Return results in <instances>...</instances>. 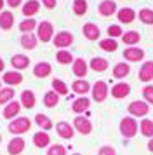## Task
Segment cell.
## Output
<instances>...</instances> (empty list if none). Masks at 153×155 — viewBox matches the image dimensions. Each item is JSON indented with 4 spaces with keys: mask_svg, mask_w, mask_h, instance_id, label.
Here are the masks:
<instances>
[{
    "mask_svg": "<svg viewBox=\"0 0 153 155\" xmlns=\"http://www.w3.org/2000/svg\"><path fill=\"white\" fill-rule=\"evenodd\" d=\"M138 133H139V124L136 122L134 117H124L120 120V134L124 136L125 140L134 138Z\"/></svg>",
    "mask_w": 153,
    "mask_h": 155,
    "instance_id": "6da1fadb",
    "label": "cell"
},
{
    "mask_svg": "<svg viewBox=\"0 0 153 155\" xmlns=\"http://www.w3.org/2000/svg\"><path fill=\"white\" fill-rule=\"evenodd\" d=\"M30 127H31V120L28 119V117H18V119H14L11 124H9V133L12 134H24L30 131Z\"/></svg>",
    "mask_w": 153,
    "mask_h": 155,
    "instance_id": "7a4b0ae2",
    "label": "cell"
},
{
    "mask_svg": "<svg viewBox=\"0 0 153 155\" xmlns=\"http://www.w3.org/2000/svg\"><path fill=\"white\" fill-rule=\"evenodd\" d=\"M127 110H129V113L134 115V117H145V115H148V112H150V106H148L146 101H132L131 105L127 106Z\"/></svg>",
    "mask_w": 153,
    "mask_h": 155,
    "instance_id": "3957f363",
    "label": "cell"
},
{
    "mask_svg": "<svg viewBox=\"0 0 153 155\" xmlns=\"http://www.w3.org/2000/svg\"><path fill=\"white\" fill-rule=\"evenodd\" d=\"M106 96H108V85L104 84L103 80H97L94 84V87H92V98H94V101L103 103L106 99Z\"/></svg>",
    "mask_w": 153,
    "mask_h": 155,
    "instance_id": "277c9868",
    "label": "cell"
},
{
    "mask_svg": "<svg viewBox=\"0 0 153 155\" xmlns=\"http://www.w3.org/2000/svg\"><path fill=\"white\" fill-rule=\"evenodd\" d=\"M73 129L75 131H78L80 134H90V131H92V124H90L89 119H85V117H75V120H73Z\"/></svg>",
    "mask_w": 153,
    "mask_h": 155,
    "instance_id": "5b68a950",
    "label": "cell"
},
{
    "mask_svg": "<svg viewBox=\"0 0 153 155\" xmlns=\"http://www.w3.org/2000/svg\"><path fill=\"white\" fill-rule=\"evenodd\" d=\"M52 31H54V28H52L50 23L49 21H42L40 25H38V31H37L38 40H42V42H49V40L52 38Z\"/></svg>",
    "mask_w": 153,
    "mask_h": 155,
    "instance_id": "8992f818",
    "label": "cell"
},
{
    "mask_svg": "<svg viewBox=\"0 0 153 155\" xmlns=\"http://www.w3.org/2000/svg\"><path fill=\"white\" fill-rule=\"evenodd\" d=\"M56 133H57V136H61L63 140H71L75 136V129L68 122H57L56 124Z\"/></svg>",
    "mask_w": 153,
    "mask_h": 155,
    "instance_id": "52a82bcc",
    "label": "cell"
},
{
    "mask_svg": "<svg viewBox=\"0 0 153 155\" xmlns=\"http://www.w3.org/2000/svg\"><path fill=\"white\" fill-rule=\"evenodd\" d=\"M71 44H73V35H71L70 31H59V33L54 37V45L59 47V49L68 47V45H71Z\"/></svg>",
    "mask_w": 153,
    "mask_h": 155,
    "instance_id": "ba28073f",
    "label": "cell"
},
{
    "mask_svg": "<svg viewBox=\"0 0 153 155\" xmlns=\"http://www.w3.org/2000/svg\"><path fill=\"white\" fill-rule=\"evenodd\" d=\"M129 92H131V85L127 84V82H118V84H115L111 87V96L117 98V99L125 98Z\"/></svg>",
    "mask_w": 153,
    "mask_h": 155,
    "instance_id": "9c48e42d",
    "label": "cell"
},
{
    "mask_svg": "<svg viewBox=\"0 0 153 155\" xmlns=\"http://www.w3.org/2000/svg\"><path fill=\"white\" fill-rule=\"evenodd\" d=\"M124 58L127 59V61H141L143 58H145V51L139 49V47H127V49L124 51Z\"/></svg>",
    "mask_w": 153,
    "mask_h": 155,
    "instance_id": "30bf717a",
    "label": "cell"
},
{
    "mask_svg": "<svg viewBox=\"0 0 153 155\" xmlns=\"http://www.w3.org/2000/svg\"><path fill=\"white\" fill-rule=\"evenodd\" d=\"M97 11H99L101 16H113L117 12V2H113V0H103L99 4Z\"/></svg>",
    "mask_w": 153,
    "mask_h": 155,
    "instance_id": "8fae6325",
    "label": "cell"
},
{
    "mask_svg": "<svg viewBox=\"0 0 153 155\" xmlns=\"http://www.w3.org/2000/svg\"><path fill=\"white\" fill-rule=\"evenodd\" d=\"M117 18L120 23H124V25H129V23H132L134 19H136V11L131 7H124L120 9L117 12Z\"/></svg>",
    "mask_w": 153,
    "mask_h": 155,
    "instance_id": "7c38bea8",
    "label": "cell"
},
{
    "mask_svg": "<svg viewBox=\"0 0 153 155\" xmlns=\"http://www.w3.org/2000/svg\"><path fill=\"white\" fill-rule=\"evenodd\" d=\"M82 33H83V37H85L87 40H97L101 31H99V28H97L94 23H85L83 28H82Z\"/></svg>",
    "mask_w": 153,
    "mask_h": 155,
    "instance_id": "4fadbf2b",
    "label": "cell"
},
{
    "mask_svg": "<svg viewBox=\"0 0 153 155\" xmlns=\"http://www.w3.org/2000/svg\"><path fill=\"white\" fill-rule=\"evenodd\" d=\"M23 150H24V140L23 138H14L7 145V152L11 155H19L23 153Z\"/></svg>",
    "mask_w": 153,
    "mask_h": 155,
    "instance_id": "5bb4252c",
    "label": "cell"
},
{
    "mask_svg": "<svg viewBox=\"0 0 153 155\" xmlns=\"http://www.w3.org/2000/svg\"><path fill=\"white\" fill-rule=\"evenodd\" d=\"M139 80L141 82H150L153 80V61H146L141 70H139Z\"/></svg>",
    "mask_w": 153,
    "mask_h": 155,
    "instance_id": "9a60e30c",
    "label": "cell"
},
{
    "mask_svg": "<svg viewBox=\"0 0 153 155\" xmlns=\"http://www.w3.org/2000/svg\"><path fill=\"white\" fill-rule=\"evenodd\" d=\"M87 70H89V66H87V63H85V59L78 58V59L73 61V73H75L78 78L85 77V75H87Z\"/></svg>",
    "mask_w": 153,
    "mask_h": 155,
    "instance_id": "2e32d148",
    "label": "cell"
},
{
    "mask_svg": "<svg viewBox=\"0 0 153 155\" xmlns=\"http://www.w3.org/2000/svg\"><path fill=\"white\" fill-rule=\"evenodd\" d=\"M33 143H35L37 148H45V147H49V143H50V136H49L45 131L35 133L33 134Z\"/></svg>",
    "mask_w": 153,
    "mask_h": 155,
    "instance_id": "e0dca14e",
    "label": "cell"
},
{
    "mask_svg": "<svg viewBox=\"0 0 153 155\" xmlns=\"http://www.w3.org/2000/svg\"><path fill=\"white\" fill-rule=\"evenodd\" d=\"M11 63H12L14 68L24 70V68H28V64H30V58L24 56V54H14L12 59H11Z\"/></svg>",
    "mask_w": 153,
    "mask_h": 155,
    "instance_id": "ac0fdd59",
    "label": "cell"
},
{
    "mask_svg": "<svg viewBox=\"0 0 153 155\" xmlns=\"http://www.w3.org/2000/svg\"><path fill=\"white\" fill-rule=\"evenodd\" d=\"M14 25V16L11 11H4L0 12V28L2 30H11Z\"/></svg>",
    "mask_w": 153,
    "mask_h": 155,
    "instance_id": "d6986e66",
    "label": "cell"
},
{
    "mask_svg": "<svg viewBox=\"0 0 153 155\" xmlns=\"http://www.w3.org/2000/svg\"><path fill=\"white\" fill-rule=\"evenodd\" d=\"M71 89H73L76 94H87V92L90 91V85L85 78H78V80H75V82L71 84Z\"/></svg>",
    "mask_w": 153,
    "mask_h": 155,
    "instance_id": "ffe728a7",
    "label": "cell"
},
{
    "mask_svg": "<svg viewBox=\"0 0 153 155\" xmlns=\"http://www.w3.org/2000/svg\"><path fill=\"white\" fill-rule=\"evenodd\" d=\"M50 71H52V66L49 63H38V64H35V68H33L35 77H38V78H45Z\"/></svg>",
    "mask_w": 153,
    "mask_h": 155,
    "instance_id": "44dd1931",
    "label": "cell"
},
{
    "mask_svg": "<svg viewBox=\"0 0 153 155\" xmlns=\"http://www.w3.org/2000/svg\"><path fill=\"white\" fill-rule=\"evenodd\" d=\"M35 122H37V126L44 129L45 133H47L49 129H52V120L49 119L47 115H44V113H37L35 115Z\"/></svg>",
    "mask_w": 153,
    "mask_h": 155,
    "instance_id": "7402d4cb",
    "label": "cell"
},
{
    "mask_svg": "<svg viewBox=\"0 0 153 155\" xmlns=\"http://www.w3.org/2000/svg\"><path fill=\"white\" fill-rule=\"evenodd\" d=\"M131 73V66L127 63H118L113 66V77L115 78H124Z\"/></svg>",
    "mask_w": 153,
    "mask_h": 155,
    "instance_id": "603a6c76",
    "label": "cell"
},
{
    "mask_svg": "<svg viewBox=\"0 0 153 155\" xmlns=\"http://www.w3.org/2000/svg\"><path fill=\"white\" fill-rule=\"evenodd\" d=\"M89 106H90V101L87 98H78V99L73 101L71 110L75 113H82V112H85V110H89Z\"/></svg>",
    "mask_w": 153,
    "mask_h": 155,
    "instance_id": "cb8c5ba5",
    "label": "cell"
},
{
    "mask_svg": "<svg viewBox=\"0 0 153 155\" xmlns=\"http://www.w3.org/2000/svg\"><path fill=\"white\" fill-rule=\"evenodd\" d=\"M19 108H21V105L18 103V101H11V103H7V106L4 108V117H5V119H12V117H16V115L19 113Z\"/></svg>",
    "mask_w": 153,
    "mask_h": 155,
    "instance_id": "d4e9b609",
    "label": "cell"
},
{
    "mask_svg": "<svg viewBox=\"0 0 153 155\" xmlns=\"http://www.w3.org/2000/svg\"><path fill=\"white\" fill-rule=\"evenodd\" d=\"M4 82L9 85H18L23 82V75L18 71H7V73H4Z\"/></svg>",
    "mask_w": 153,
    "mask_h": 155,
    "instance_id": "484cf974",
    "label": "cell"
},
{
    "mask_svg": "<svg viewBox=\"0 0 153 155\" xmlns=\"http://www.w3.org/2000/svg\"><path fill=\"white\" fill-rule=\"evenodd\" d=\"M38 7H40V4L37 0H28L26 4H24V7H23V16L30 18V16L37 14L38 12Z\"/></svg>",
    "mask_w": 153,
    "mask_h": 155,
    "instance_id": "4316f807",
    "label": "cell"
},
{
    "mask_svg": "<svg viewBox=\"0 0 153 155\" xmlns=\"http://www.w3.org/2000/svg\"><path fill=\"white\" fill-rule=\"evenodd\" d=\"M122 40H124V44H127V45H131V47H136V44L141 40V35H139L138 31H127V33H124L122 35Z\"/></svg>",
    "mask_w": 153,
    "mask_h": 155,
    "instance_id": "83f0119b",
    "label": "cell"
},
{
    "mask_svg": "<svg viewBox=\"0 0 153 155\" xmlns=\"http://www.w3.org/2000/svg\"><path fill=\"white\" fill-rule=\"evenodd\" d=\"M139 131H141V134L146 136V138H153V120L143 119L141 124H139Z\"/></svg>",
    "mask_w": 153,
    "mask_h": 155,
    "instance_id": "f1b7e54d",
    "label": "cell"
},
{
    "mask_svg": "<svg viewBox=\"0 0 153 155\" xmlns=\"http://www.w3.org/2000/svg\"><path fill=\"white\" fill-rule=\"evenodd\" d=\"M21 45L24 47V49H35V45H37V37L33 33H23L21 37Z\"/></svg>",
    "mask_w": 153,
    "mask_h": 155,
    "instance_id": "f546056e",
    "label": "cell"
},
{
    "mask_svg": "<svg viewBox=\"0 0 153 155\" xmlns=\"http://www.w3.org/2000/svg\"><path fill=\"white\" fill-rule=\"evenodd\" d=\"M57 103H59V94H57V92H54V91L45 92V96H44V105L47 106V108H54Z\"/></svg>",
    "mask_w": 153,
    "mask_h": 155,
    "instance_id": "4dcf8cb0",
    "label": "cell"
},
{
    "mask_svg": "<svg viewBox=\"0 0 153 155\" xmlns=\"http://www.w3.org/2000/svg\"><path fill=\"white\" fill-rule=\"evenodd\" d=\"M21 105L24 108H33L35 106V94L31 91H23L21 92Z\"/></svg>",
    "mask_w": 153,
    "mask_h": 155,
    "instance_id": "1f68e13d",
    "label": "cell"
},
{
    "mask_svg": "<svg viewBox=\"0 0 153 155\" xmlns=\"http://www.w3.org/2000/svg\"><path fill=\"white\" fill-rule=\"evenodd\" d=\"M90 68L94 71H104L108 70V61L104 58H92L90 59Z\"/></svg>",
    "mask_w": 153,
    "mask_h": 155,
    "instance_id": "d6a6232c",
    "label": "cell"
},
{
    "mask_svg": "<svg viewBox=\"0 0 153 155\" xmlns=\"http://www.w3.org/2000/svg\"><path fill=\"white\" fill-rule=\"evenodd\" d=\"M99 47L103 51H106V52H115L118 49V44L115 38H104V40L99 42Z\"/></svg>",
    "mask_w": 153,
    "mask_h": 155,
    "instance_id": "836d02e7",
    "label": "cell"
},
{
    "mask_svg": "<svg viewBox=\"0 0 153 155\" xmlns=\"http://www.w3.org/2000/svg\"><path fill=\"white\" fill-rule=\"evenodd\" d=\"M138 18L145 25H153V9H141L138 12Z\"/></svg>",
    "mask_w": 153,
    "mask_h": 155,
    "instance_id": "e575fe53",
    "label": "cell"
},
{
    "mask_svg": "<svg viewBox=\"0 0 153 155\" xmlns=\"http://www.w3.org/2000/svg\"><path fill=\"white\" fill-rule=\"evenodd\" d=\"M14 98V89L12 87H5V89H0V105H5L11 103Z\"/></svg>",
    "mask_w": 153,
    "mask_h": 155,
    "instance_id": "d590c367",
    "label": "cell"
},
{
    "mask_svg": "<svg viewBox=\"0 0 153 155\" xmlns=\"http://www.w3.org/2000/svg\"><path fill=\"white\" fill-rule=\"evenodd\" d=\"M73 12L76 16H83L87 12V0H73Z\"/></svg>",
    "mask_w": 153,
    "mask_h": 155,
    "instance_id": "8d00e7d4",
    "label": "cell"
},
{
    "mask_svg": "<svg viewBox=\"0 0 153 155\" xmlns=\"http://www.w3.org/2000/svg\"><path fill=\"white\" fill-rule=\"evenodd\" d=\"M52 91L64 96V94H68V87H66V84H64L63 80H59V78H54V80H52Z\"/></svg>",
    "mask_w": 153,
    "mask_h": 155,
    "instance_id": "74e56055",
    "label": "cell"
},
{
    "mask_svg": "<svg viewBox=\"0 0 153 155\" xmlns=\"http://www.w3.org/2000/svg\"><path fill=\"white\" fill-rule=\"evenodd\" d=\"M35 26H37V21H35V19H31V18H28V19H24V21H21L19 31H23V33H30Z\"/></svg>",
    "mask_w": 153,
    "mask_h": 155,
    "instance_id": "f35d334b",
    "label": "cell"
},
{
    "mask_svg": "<svg viewBox=\"0 0 153 155\" xmlns=\"http://www.w3.org/2000/svg\"><path fill=\"white\" fill-rule=\"evenodd\" d=\"M56 59H57V63H61V64H68L73 61V56L70 54L68 51H59L57 54H56Z\"/></svg>",
    "mask_w": 153,
    "mask_h": 155,
    "instance_id": "ab89813d",
    "label": "cell"
},
{
    "mask_svg": "<svg viewBox=\"0 0 153 155\" xmlns=\"http://www.w3.org/2000/svg\"><path fill=\"white\" fill-rule=\"evenodd\" d=\"M47 155H66V148L63 145H52V147H49Z\"/></svg>",
    "mask_w": 153,
    "mask_h": 155,
    "instance_id": "60d3db41",
    "label": "cell"
},
{
    "mask_svg": "<svg viewBox=\"0 0 153 155\" xmlns=\"http://www.w3.org/2000/svg\"><path fill=\"white\" fill-rule=\"evenodd\" d=\"M143 96H145V101L146 103H150V105H153V85H145L143 87Z\"/></svg>",
    "mask_w": 153,
    "mask_h": 155,
    "instance_id": "b9f144b4",
    "label": "cell"
},
{
    "mask_svg": "<svg viewBox=\"0 0 153 155\" xmlns=\"http://www.w3.org/2000/svg\"><path fill=\"white\" fill-rule=\"evenodd\" d=\"M108 35H110V38H115V37H122L124 33L118 25H111V26H108Z\"/></svg>",
    "mask_w": 153,
    "mask_h": 155,
    "instance_id": "7bdbcfd3",
    "label": "cell"
},
{
    "mask_svg": "<svg viewBox=\"0 0 153 155\" xmlns=\"http://www.w3.org/2000/svg\"><path fill=\"white\" fill-rule=\"evenodd\" d=\"M97 155H117V150L113 147H110V145H104V147L99 148Z\"/></svg>",
    "mask_w": 153,
    "mask_h": 155,
    "instance_id": "ee69618b",
    "label": "cell"
},
{
    "mask_svg": "<svg viewBox=\"0 0 153 155\" xmlns=\"http://www.w3.org/2000/svg\"><path fill=\"white\" fill-rule=\"evenodd\" d=\"M42 4L47 9H54L56 7V0H42Z\"/></svg>",
    "mask_w": 153,
    "mask_h": 155,
    "instance_id": "f6af8a7d",
    "label": "cell"
},
{
    "mask_svg": "<svg viewBox=\"0 0 153 155\" xmlns=\"http://www.w3.org/2000/svg\"><path fill=\"white\" fill-rule=\"evenodd\" d=\"M21 2H23V0H7V4H9L11 7H18Z\"/></svg>",
    "mask_w": 153,
    "mask_h": 155,
    "instance_id": "bcb514c9",
    "label": "cell"
},
{
    "mask_svg": "<svg viewBox=\"0 0 153 155\" xmlns=\"http://www.w3.org/2000/svg\"><path fill=\"white\" fill-rule=\"evenodd\" d=\"M148 150L153 153V138H150V141H148Z\"/></svg>",
    "mask_w": 153,
    "mask_h": 155,
    "instance_id": "7dc6e473",
    "label": "cell"
},
{
    "mask_svg": "<svg viewBox=\"0 0 153 155\" xmlns=\"http://www.w3.org/2000/svg\"><path fill=\"white\" fill-rule=\"evenodd\" d=\"M4 68H5V63H4V59H2V58H0V71L4 70Z\"/></svg>",
    "mask_w": 153,
    "mask_h": 155,
    "instance_id": "c3c4849f",
    "label": "cell"
},
{
    "mask_svg": "<svg viewBox=\"0 0 153 155\" xmlns=\"http://www.w3.org/2000/svg\"><path fill=\"white\" fill-rule=\"evenodd\" d=\"M2 7H4V0H0V11H2Z\"/></svg>",
    "mask_w": 153,
    "mask_h": 155,
    "instance_id": "681fc988",
    "label": "cell"
},
{
    "mask_svg": "<svg viewBox=\"0 0 153 155\" xmlns=\"http://www.w3.org/2000/svg\"><path fill=\"white\" fill-rule=\"evenodd\" d=\"M0 141H2V134H0Z\"/></svg>",
    "mask_w": 153,
    "mask_h": 155,
    "instance_id": "f907efd6",
    "label": "cell"
},
{
    "mask_svg": "<svg viewBox=\"0 0 153 155\" xmlns=\"http://www.w3.org/2000/svg\"><path fill=\"white\" fill-rule=\"evenodd\" d=\"M73 155H80V153H73Z\"/></svg>",
    "mask_w": 153,
    "mask_h": 155,
    "instance_id": "816d5d0a",
    "label": "cell"
}]
</instances>
